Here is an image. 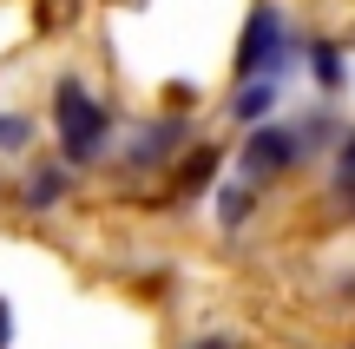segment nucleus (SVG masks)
I'll list each match as a JSON object with an SVG mask.
<instances>
[{
    "instance_id": "39448f33",
    "label": "nucleus",
    "mask_w": 355,
    "mask_h": 349,
    "mask_svg": "<svg viewBox=\"0 0 355 349\" xmlns=\"http://www.w3.org/2000/svg\"><path fill=\"white\" fill-rule=\"evenodd\" d=\"M178 139H184V126H178V119H165V126H145V132H132V145H125V165H158V158H165Z\"/></svg>"
},
{
    "instance_id": "20e7f679",
    "label": "nucleus",
    "mask_w": 355,
    "mask_h": 349,
    "mask_svg": "<svg viewBox=\"0 0 355 349\" xmlns=\"http://www.w3.org/2000/svg\"><path fill=\"white\" fill-rule=\"evenodd\" d=\"M270 105H277V79H243L237 92H230V119H237V126H257V119H270Z\"/></svg>"
},
{
    "instance_id": "ddd939ff",
    "label": "nucleus",
    "mask_w": 355,
    "mask_h": 349,
    "mask_svg": "<svg viewBox=\"0 0 355 349\" xmlns=\"http://www.w3.org/2000/svg\"><path fill=\"white\" fill-rule=\"evenodd\" d=\"M198 349H237V343H224V337H211V343H198Z\"/></svg>"
},
{
    "instance_id": "9d476101",
    "label": "nucleus",
    "mask_w": 355,
    "mask_h": 349,
    "mask_svg": "<svg viewBox=\"0 0 355 349\" xmlns=\"http://www.w3.org/2000/svg\"><path fill=\"white\" fill-rule=\"evenodd\" d=\"M33 145V119L26 112H0V152H26Z\"/></svg>"
},
{
    "instance_id": "9b49d317",
    "label": "nucleus",
    "mask_w": 355,
    "mask_h": 349,
    "mask_svg": "<svg viewBox=\"0 0 355 349\" xmlns=\"http://www.w3.org/2000/svg\"><path fill=\"white\" fill-rule=\"evenodd\" d=\"M211 171H217V152L204 145L198 158H184V191H198V185H211Z\"/></svg>"
},
{
    "instance_id": "423d86ee",
    "label": "nucleus",
    "mask_w": 355,
    "mask_h": 349,
    "mask_svg": "<svg viewBox=\"0 0 355 349\" xmlns=\"http://www.w3.org/2000/svg\"><path fill=\"white\" fill-rule=\"evenodd\" d=\"M60 198H66V171H33L26 191H20V205H26V211H53Z\"/></svg>"
},
{
    "instance_id": "f257e3e1",
    "label": "nucleus",
    "mask_w": 355,
    "mask_h": 349,
    "mask_svg": "<svg viewBox=\"0 0 355 349\" xmlns=\"http://www.w3.org/2000/svg\"><path fill=\"white\" fill-rule=\"evenodd\" d=\"M53 126H60V152L66 165H92L105 152V132H112V112L92 99L79 79H60L53 86Z\"/></svg>"
},
{
    "instance_id": "7ed1b4c3",
    "label": "nucleus",
    "mask_w": 355,
    "mask_h": 349,
    "mask_svg": "<svg viewBox=\"0 0 355 349\" xmlns=\"http://www.w3.org/2000/svg\"><path fill=\"white\" fill-rule=\"evenodd\" d=\"M290 165H303V132L277 126V119H257L250 139H243V178H283Z\"/></svg>"
},
{
    "instance_id": "1a4fd4ad",
    "label": "nucleus",
    "mask_w": 355,
    "mask_h": 349,
    "mask_svg": "<svg viewBox=\"0 0 355 349\" xmlns=\"http://www.w3.org/2000/svg\"><path fill=\"white\" fill-rule=\"evenodd\" d=\"M336 198L355 205V132H343V152H336Z\"/></svg>"
},
{
    "instance_id": "f03ea898",
    "label": "nucleus",
    "mask_w": 355,
    "mask_h": 349,
    "mask_svg": "<svg viewBox=\"0 0 355 349\" xmlns=\"http://www.w3.org/2000/svg\"><path fill=\"white\" fill-rule=\"evenodd\" d=\"M290 60H296V40H290V26H283V13L270 7H257L250 13V26H243V46H237V79H283L290 73Z\"/></svg>"
},
{
    "instance_id": "0eeeda50",
    "label": "nucleus",
    "mask_w": 355,
    "mask_h": 349,
    "mask_svg": "<svg viewBox=\"0 0 355 349\" xmlns=\"http://www.w3.org/2000/svg\"><path fill=\"white\" fill-rule=\"evenodd\" d=\"M309 66H316V79L322 86H343V46H336V40H316V46H309Z\"/></svg>"
},
{
    "instance_id": "f8f14e48",
    "label": "nucleus",
    "mask_w": 355,
    "mask_h": 349,
    "mask_svg": "<svg viewBox=\"0 0 355 349\" xmlns=\"http://www.w3.org/2000/svg\"><path fill=\"white\" fill-rule=\"evenodd\" d=\"M13 343V330H7V303H0V349H7Z\"/></svg>"
},
{
    "instance_id": "6e6552de",
    "label": "nucleus",
    "mask_w": 355,
    "mask_h": 349,
    "mask_svg": "<svg viewBox=\"0 0 355 349\" xmlns=\"http://www.w3.org/2000/svg\"><path fill=\"white\" fill-rule=\"evenodd\" d=\"M250 205H257V178H243V185H230L224 198H217V211H224V224L237 231L243 218H250Z\"/></svg>"
}]
</instances>
